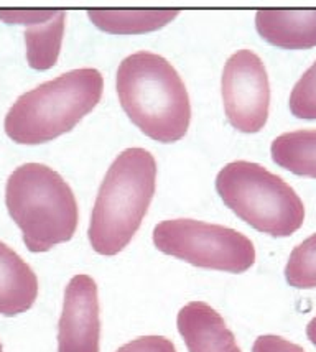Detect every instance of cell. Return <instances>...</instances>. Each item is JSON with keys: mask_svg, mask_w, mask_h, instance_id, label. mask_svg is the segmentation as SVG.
<instances>
[{"mask_svg": "<svg viewBox=\"0 0 316 352\" xmlns=\"http://www.w3.org/2000/svg\"><path fill=\"white\" fill-rule=\"evenodd\" d=\"M176 8H91L87 16L99 30L111 35H142L157 32L171 23Z\"/></svg>", "mask_w": 316, "mask_h": 352, "instance_id": "12", "label": "cell"}, {"mask_svg": "<svg viewBox=\"0 0 316 352\" xmlns=\"http://www.w3.org/2000/svg\"><path fill=\"white\" fill-rule=\"evenodd\" d=\"M288 106L297 119L316 120V61L293 86Z\"/></svg>", "mask_w": 316, "mask_h": 352, "instance_id": "16", "label": "cell"}, {"mask_svg": "<svg viewBox=\"0 0 316 352\" xmlns=\"http://www.w3.org/2000/svg\"><path fill=\"white\" fill-rule=\"evenodd\" d=\"M306 336H308L311 344L316 346V316L308 322V326H306Z\"/></svg>", "mask_w": 316, "mask_h": 352, "instance_id": "20", "label": "cell"}, {"mask_svg": "<svg viewBox=\"0 0 316 352\" xmlns=\"http://www.w3.org/2000/svg\"><path fill=\"white\" fill-rule=\"evenodd\" d=\"M99 341L98 285L89 275H76L65 292L58 324V352H99Z\"/></svg>", "mask_w": 316, "mask_h": 352, "instance_id": "8", "label": "cell"}, {"mask_svg": "<svg viewBox=\"0 0 316 352\" xmlns=\"http://www.w3.org/2000/svg\"><path fill=\"white\" fill-rule=\"evenodd\" d=\"M116 87L125 114L151 140L173 144L187 135L189 96L178 71L165 58L150 52L130 54L117 68Z\"/></svg>", "mask_w": 316, "mask_h": 352, "instance_id": "1", "label": "cell"}, {"mask_svg": "<svg viewBox=\"0 0 316 352\" xmlns=\"http://www.w3.org/2000/svg\"><path fill=\"white\" fill-rule=\"evenodd\" d=\"M0 352H3V349H2V344H0Z\"/></svg>", "mask_w": 316, "mask_h": 352, "instance_id": "21", "label": "cell"}, {"mask_svg": "<svg viewBox=\"0 0 316 352\" xmlns=\"http://www.w3.org/2000/svg\"><path fill=\"white\" fill-rule=\"evenodd\" d=\"M157 188V162L134 146L117 155L101 183L92 208L89 242L99 255H117L130 244L149 211Z\"/></svg>", "mask_w": 316, "mask_h": 352, "instance_id": "2", "label": "cell"}, {"mask_svg": "<svg viewBox=\"0 0 316 352\" xmlns=\"http://www.w3.org/2000/svg\"><path fill=\"white\" fill-rule=\"evenodd\" d=\"M285 278L290 287L300 290L316 288V234L292 250L285 267Z\"/></svg>", "mask_w": 316, "mask_h": 352, "instance_id": "15", "label": "cell"}, {"mask_svg": "<svg viewBox=\"0 0 316 352\" xmlns=\"http://www.w3.org/2000/svg\"><path fill=\"white\" fill-rule=\"evenodd\" d=\"M38 296V278L32 267L7 244L0 242V314L28 311Z\"/></svg>", "mask_w": 316, "mask_h": 352, "instance_id": "11", "label": "cell"}, {"mask_svg": "<svg viewBox=\"0 0 316 352\" xmlns=\"http://www.w3.org/2000/svg\"><path fill=\"white\" fill-rule=\"evenodd\" d=\"M216 191L239 219L272 237L292 236L305 221L300 196L259 163H227L216 176Z\"/></svg>", "mask_w": 316, "mask_h": 352, "instance_id": "5", "label": "cell"}, {"mask_svg": "<svg viewBox=\"0 0 316 352\" xmlns=\"http://www.w3.org/2000/svg\"><path fill=\"white\" fill-rule=\"evenodd\" d=\"M252 352H305V349L290 342L288 339L275 336V334H265L255 339Z\"/></svg>", "mask_w": 316, "mask_h": 352, "instance_id": "19", "label": "cell"}, {"mask_svg": "<svg viewBox=\"0 0 316 352\" xmlns=\"http://www.w3.org/2000/svg\"><path fill=\"white\" fill-rule=\"evenodd\" d=\"M176 326L188 352H242L221 314L204 301L185 305L176 316Z\"/></svg>", "mask_w": 316, "mask_h": 352, "instance_id": "9", "label": "cell"}, {"mask_svg": "<svg viewBox=\"0 0 316 352\" xmlns=\"http://www.w3.org/2000/svg\"><path fill=\"white\" fill-rule=\"evenodd\" d=\"M6 204L33 254L71 241L78 229L79 209L73 190L60 173L41 163H25L8 176Z\"/></svg>", "mask_w": 316, "mask_h": 352, "instance_id": "4", "label": "cell"}, {"mask_svg": "<svg viewBox=\"0 0 316 352\" xmlns=\"http://www.w3.org/2000/svg\"><path fill=\"white\" fill-rule=\"evenodd\" d=\"M160 252L208 270L244 274L255 263V247L238 230L195 219H168L154 229Z\"/></svg>", "mask_w": 316, "mask_h": 352, "instance_id": "6", "label": "cell"}, {"mask_svg": "<svg viewBox=\"0 0 316 352\" xmlns=\"http://www.w3.org/2000/svg\"><path fill=\"white\" fill-rule=\"evenodd\" d=\"M61 10L54 8H0V20L8 25H43L52 22V20L60 14Z\"/></svg>", "mask_w": 316, "mask_h": 352, "instance_id": "17", "label": "cell"}, {"mask_svg": "<svg viewBox=\"0 0 316 352\" xmlns=\"http://www.w3.org/2000/svg\"><path fill=\"white\" fill-rule=\"evenodd\" d=\"M259 35L284 50L316 46V8H262L255 14Z\"/></svg>", "mask_w": 316, "mask_h": 352, "instance_id": "10", "label": "cell"}, {"mask_svg": "<svg viewBox=\"0 0 316 352\" xmlns=\"http://www.w3.org/2000/svg\"><path fill=\"white\" fill-rule=\"evenodd\" d=\"M104 78L98 69H73L25 92L8 109L3 129L22 145L52 142L78 125L99 104Z\"/></svg>", "mask_w": 316, "mask_h": 352, "instance_id": "3", "label": "cell"}, {"mask_svg": "<svg viewBox=\"0 0 316 352\" xmlns=\"http://www.w3.org/2000/svg\"><path fill=\"white\" fill-rule=\"evenodd\" d=\"M221 91L226 117L235 131H262L271 111V82L259 54L251 50L231 54L222 71Z\"/></svg>", "mask_w": 316, "mask_h": 352, "instance_id": "7", "label": "cell"}, {"mask_svg": "<svg viewBox=\"0 0 316 352\" xmlns=\"http://www.w3.org/2000/svg\"><path fill=\"white\" fill-rule=\"evenodd\" d=\"M66 27V12L61 10L52 22L25 30L28 66L36 71L52 69L60 58Z\"/></svg>", "mask_w": 316, "mask_h": 352, "instance_id": "14", "label": "cell"}, {"mask_svg": "<svg viewBox=\"0 0 316 352\" xmlns=\"http://www.w3.org/2000/svg\"><path fill=\"white\" fill-rule=\"evenodd\" d=\"M116 352H176V347L163 336H143L127 342Z\"/></svg>", "mask_w": 316, "mask_h": 352, "instance_id": "18", "label": "cell"}, {"mask_svg": "<svg viewBox=\"0 0 316 352\" xmlns=\"http://www.w3.org/2000/svg\"><path fill=\"white\" fill-rule=\"evenodd\" d=\"M272 160L298 176L316 178V131L282 133L272 142Z\"/></svg>", "mask_w": 316, "mask_h": 352, "instance_id": "13", "label": "cell"}]
</instances>
